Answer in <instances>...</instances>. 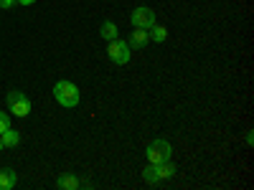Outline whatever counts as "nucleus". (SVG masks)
I'll use <instances>...</instances> for the list:
<instances>
[{
	"mask_svg": "<svg viewBox=\"0 0 254 190\" xmlns=\"http://www.w3.org/2000/svg\"><path fill=\"white\" fill-rule=\"evenodd\" d=\"M5 104H8L10 114H15V117H28V114H31V99H28L23 92H18V89L8 92Z\"/></svg>",
	"mask_w": 254,
	"mask_h": 190,
	"instance_id": "nucleus-2",
	"label": "nucleus"
},
{
	"mask_svg": "<svg viewBox=\"0 0 254 190\" xmlns=\"http://www.w3.org/2000/svg\"><path fill=\"white\" fill-rule=\"evenodd\" d=\"M0 140H3V147H15V144L20 142V135H18L15 130H10V127H8V130H5L3 135H0Z\"/></svg>",
	"mask_w": 254,
	"mask_h": 190,
	"instance_id": "nucleus-11",
	"label": "nucleus"
},
{
	"mask_svg": "<svg viewBox=\"0 0 254 190\" xmlns=\"http://www.w3.org/2000/svg\"><path fill=\"white\" fill-rule=\"evenodd\" d=\"M155 170H158V178H160V180H168V178H173V175H176L178 167H176L171 160H165V162L155 165Z\"/></svg>",
	"mask_w": 254,
	"mask_h": 190,
	"instance_id": "nucleus-8",
	"label": "nucleus"
},
{
	"mask_svg": "<svg viewBox=\"0 0 254 190\" xmlns=\"http://www.w3.org/2000/svg\"><path fill=\"white\" fill-rule=\"evenodd\" d=\"M147 41H150L147 31H145V28H135V31L130 33V38H127V46H130V48H145Z\"/></svg>",
	"mask_w": 254,
	"mask_h": 190,
	"instance_id": "nucleus-6",
	"label": "nucleus"
},
{
	"mask_svg": "<svg viewBox=\"0 0 254 190\" xmlns=\"http://www.w3.org/2000/svg\"><path fill=\"white\" fill-rule=\"evenodd\" d=\"M0 150H5V147H3V140H0Z\"/></svg>",
	"mask_w": 254,
	"mask_h": 190,
	"instance_id": "nucleus-17",
	"label": "nucleus"
},
{
	"mask_svg": "<svg viewBox=\"0 0 254 190\" xmlns=\"http://www.w3.org/2000/svg\"><path fill=\"white\" fill-rule=\"evenodd\" d=\"M173 150H171V142L165 140H153L150 144H147V160H150L153 165H160L165 160H171Z\"/></svg>",
	"mask_w": 254,
	"mask_h": 190,
	"instance_id": "nucleus-3",
	"label": "nucleus"
},
{
	"mask_svg": "<svg viewBox=\"0 0 254 190\" xmlns=\"http://www.w3.org/2000/svg\"><path fill=\"white\" fill-rule=\"evenodd\" d=\"M130 20H132V26H135V28H145V31H147L150 26H155V13H153L150 8L140 5V8H135V10H132Z\"/></svg>",
	"mask_w": 254,
	"mask_h": 190,
	"instance_id": "nucleus-5",
	"label": "nucleus"
},
{
	"mask_svg": "<svg viewBox=\"0 0 254 190\" xmlns=\"http://www.w3.org/2000/svg\"><path fill=\"white\" fill-rule=\"evenodd\" d=\"M56 185H59V190H76V188H79L81 183H79V178H76V175H69V173H64V175H59Z\"/></svg>",
	"mask_w": 254,
	"mask_h": 190,
	"instance_id": "nucleus-7",
	"label": "nucleus"
},
{
	"mask_svg": "<svg viewBox=\"0 0 254 190\" xmlns=\"http://www.w3.org/2000/svg\"><path fill=\"white\" fill-rule=\"evenodd\" d=\"M15 3H18V5H33L36 0H15Z\"/></svg>",
	"mask_w": 254,
	"mask_h": 190,
	"instance_id": "nucleus-16",
	"label": "nucleus"
},
{
	"mask_svg": "<svg viewBox=\"0 0 254 190\" xmlns=\"http://www.w3.org/2000/svg\"><path fill=\"white\" fill-rule=\"evenodd\" d=\"M130 46H127V41H120V38H112L110 41V46H107V56L110 61H115L117 66H122V63L130 61Z\"/></svg>",
	"mask_w": 254,
	"mask_h": 190,
	"instance_id": "nucleus-4",
	"label": "nucleus"
},
{
	"mask_svg": "<svg viewBox=\"0 0 254 190\" xmlns=\"http://www.w3.org/2000/svg\"><path fill=\"white\" fill-rule=\"evenodd\" d=\"M99 36H102V38H107V41L120 38V36H117V26L112 23V20H104V23L99 26Z\"/></svg>",
	"mask_w": 254,
	"mask_h": 190,
	"instance_id": "nucleus-10",
	"label": "nucleus"
},
{
	"mask_svg": "<svg viewBox=\"0 0 254 190\" xmlns=\"http://www.w3.org/2000/svg\"><path fill=\"white\" fill-rule=\"evenodd\" d=\"M15 173L13 170H8V167H5V170H0V190H13L15 188Z\"/></svg>",
	"mask_w": 254,
	"mask_h": 190,
	"instance_id": "nucleus-9",
	"label": "nucleus"
},
{
	"mask_svg": "<svg viewBox=\"0 0 254 190\" xmlns=\"http://www.w3.org/2000/svg\"><path fill=\"white\" fill-rule=\"evenodd\" d=\"M54 96H56V101L61 104L64 109H76V104H79V99H81L76 84H71V81H56Z\"/></svg>",
	"mask_w": 254,
	"mask_h": 190,
	"instance_id": "nucleus-1",
	"label": "nucleus"
},
{
	"mask_svg": "<svg viewBox=\"0 0 254 190\" xmlns=\"http://www.w3.org/2000/svg\"><path fill=\"white\" fill-rule=\"evenodd\" d=\"M15 5V0H0V8H3V10H10Z\"/></svg>",
	"mask_w": 254,
	"mask_h": 190,
	"instance_id": "nucleus-15",
	"label": "nucleus"
},
{
	"mask_svg": "<svg viewBox=\"0 0 254 190\" xmlns=\"http://www.w3.org/2000/svg\"><path fill=\"white\" fill-rule=\"evenodd\" d=\"M142 180H145L147 185H158V183H160L158 170H155V165H153V162H150V165H147L145 170H142Z\"/></svg>",
	"mask_w": 254,
	"mask_h": 190,
	"instance_id": "nucleus-12",
	"label": "nucleus"
},
{
	"mask_svg": "<svg viewBox=\"0 0 254 190\" xmlns=\"http://www.w3.org/2000/svg\"><path fill=\"white\" fill-rule=\"evenodd\" d=\"M147 36H150L155 44H163V41L168 38V28H163V26H150V28H147Z\"/></svg>",
	"mask_w": 254,
	"mask_h": 190,
	"instance_id": "nucleus-13",
	"label": "nucleus"
},
{
	"mask_svg": "<svg viewBox=\"0 0 254 190\" xmlns=\"http://www.w3.org/2000/svg\"><path fill=\"white\" fill-rule=\"evenodd\" d=\"M8 127H10V114L8 112H0V135H3Z\"/></svg>",
	"mask_w": 254,
	"mask_h": 190,
	"instance_id": "nucleus-14",
	"label": "nucleus"
}]
</instances>
